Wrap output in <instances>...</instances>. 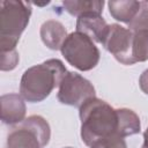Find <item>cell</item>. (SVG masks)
<instances>
[{
	"instance_id": "6da1fadb",
	"label": "cell",
	"mask_w": 148,
	"mask_h": 148,
	"mask_svg": "<svg viewBox=\"0 0 148 148\" xmlns=\"http://www.w3.org/2000/svg\"><path fill=\"white\" fill-rule=\"evenodd\" d=\"M81 138L87 146L94 142L118 134V116L106 102L92 97L86 101L80 108Z\"/></svg>"
},
{
	"instance_id": "7a4b0ae2",
	"label": "cell",
	"mask_w": 148,
	"mask_h": 148,
	"mask_svg": "<svg viewBox=\"0 0 148 148\" xmlns=\"http://www.w3.org/2000/svg\"><path fill=\"white\" fill-rule=\"evenodd\" d=\"M66 73L67 69L59 59H49L28 68L20 83L22 98L30 103L42 102L54 88L60 86Z\"/></svg>"
},
{
	"instance_id": "3957f363",
	"label": "cell",
	"mask_w": 148,
	"mask_h": 148,
	"mask_svg": "<svg viewBox=\"0 0 148 148\" xmlns=\"http://www.w3.org/2000/svg\"><path fill=\"white\" fill-rule=\"evenodd\" d=\"M0 9V51L16 49L21 34L29 23L31 7L17 0H2Z\"/></svg>"
},
{
	"instance_id": "277c9868",
	"label": "cell",
	"mask_w": 148,
	"mask_h": 148,
	"mask_svg": "<svg viewBox=\"0 0 148 148\" xmlns=\"http://www.w3.org/2000/svg\"><path fill=\"white\" fill-rule=\"evenodd\" d=\"M51 136L49 123L40 116H30L7 136V148H43Z\"/></svg>"
},
{
	"instance_id": "5b68a950",
	"label": "cell",
	"mask_w": 148,
	"mask_h": 148,
	"mask_svg": "<svg viewBox=\"0 0 148 148\" xmlns=\"http://www.w3.org/2000/svg\"><path fill=\"white\" fill-rule=\"evenodd\" d=\"M64 58L79 71H90L99 61V50L94 42L81 32H72L60 49Z\"/></svg>"
},
{
	"instance_id": "8992f818",
	"label": "cell",
	"mask_w": 148,
	"mask_h": 148,
	"mask_svg": "<svg viewBox=\"0 0 148 148\" xmlns=\"http://www.w3.org/2000/svg\"><path fill=\"white\" fill-rule=\"evenodd\" d=\"M57 97L62 104L80 108L86 101L95 97V88L80 74L67 72L59 86Z\"/></svg>"
},
{
	"instance_id": "52a82bcc",
	"label": "cell",
	"mask_w": 148,
	"mask_h": 148,
	"mask_svg": "<svg viewBox=\"0 0 148 148\" xmlns=\"http://www.w3.org/2000/svg\"><path fill=\"white\" fill-rule=\"evenodd\" d=\"M132 31L120 24H109L102 39V45L119 62L124 65H133L132 59Z\"/></svg>"
},
{
	"instance_id": "ba28073f",
	"label": "cell",
	"mask_w": 148,
	"mask_h": 148,
	"mask_svg": "<svg viewBox=\"0 0 148 148\" xmlns=\"http://www.w3.org/2000/svg\"><path fill=\"white\" fill-rule=\"evenodd\" d=\"M133 35L132 59L133 62L148 60V2L142 1L136 16L128 23Z\"/></svg>"
},
{
	"instance_id": "9c48e42d",
	"label": "cell",
	"mask_w": 148,
	"mask_h": 148,
	"mask_svg": "<svg viewBox=\"0 0 148 148\" xmlns=\"http://www.w3.org/2000/svg\"><path fill=\"white\" fill-rule=\"evenodd\" d=\"M0 102H1V120L3 124L14 125V124H20L24 120L27 110L22 96L17 94L2 95Z\"/></svg>"
},
{
	"instance_id": "30bf717a",
	"label": "cell",
	"mask_w": 148,
	"mask_h": 148,
	"mask_svg": "<svg viewBox=\"0 0 148 148\" xmlns=\"http://www.w3.org/2000/svg\"><path fill=\"white\" fill-rule=\"evenodd\" d=\"M105 20L97 14H86L77 17L76 31L88 36L92 42L102 43L104 34L108 29Z\"/></svg>"
},
{
	"instance_id": "8fae6325",
	"label": "cell",
	"mask_w": 148,
	"mask_h": 148,
	"mask_svg": "<svg viewBox=\"0 0 148 148\" xmlns=\"http://www.w3.org/2000/svg\"><path fill=\"white\" fill-rule=\"evenodd\" d=\"M40 38L49 49L60 50L67 38V31L59 21L49 20L40 27Z\"/></svg>"
},
{
	"instance_id": "7c38bea8",
	"label": "cell",
	"mask_w": 148,
	"mask_h": 148,
	"mask_svg": "<svg viewBox=\"0 0 148 148\" xmlns=\"http://www.w3.org/2000/svg\"><path fill=\"white\" fill-rule=\"evenodd\" d=\"M109 10L111 16L120 22L130 23L139 13L141 2L134 0H120V1H109Z\"/></svg>"
},
{
	"instance_id": "4fadbf2b",
	"label": "cell",
	"mask_w": 148,
	"mask_h": 148,
	"mask_svg": "<svg viewBox=\"0 0 148 148\" xmlns=\"http://www.w3.org/2000/svg\"><path fill=\"white\" fill-rule=\"evenodd\" d=\"M65 10L72 16L80 17L86 14L101 15L103 12L104 1L101 0H66L62 2Z\"/></svg>"
},
{
	"instance_id": "5bb4252c",
	"label": "cell",
	"mask_w": 148,
	"mask_h": 148,
	"mask_svg": "<svg viewBox=\"0 0 148 148\" xmlns=\"http://www.w3.org/2000/svg\"><path fill=\"white\" fill-rule=\"evenodd\" d=\"M118 116V134L121 138L130 136L140 132L139 116L130 109H117Z\"/></svg>"
},
{
	"instance_id": "9a60e30c",
	"label": "cell",
	"mask_w": 148,
	"mask_h": 148,
	"mask_svg": "<svg viewBox=\"0 0 148 148\" xmlns=\"http://www.w3.org/2000/svg\"><path fill=\"white\" fill-rule=\"evenodd\" d=\"M90 148H127L124 138L120 135H112L94 142Z\"/></svg>"
},
{
	"instance_id": "2e32d148",
	"label": "cell",
	"mask_w": 148,
	"mask_h": 148,
	"mask_svg": "<svg viewBox=\"0 0 148 148\" xmlns=\"http://www.w3.org/2000/svg\"><path fill=\"white\" fill-rule=\"evenodd\" d=\"M0 68L1 71H12L16 67L18 62V53L15 50L0 52Z\"/></svg>"
},
{
	"instance_id": "e0dca14e",
	"label": "cell",
	"mask_w": 148,
	"mask_h": 148,
	"mask_svg": "<svg viewBox=\"0 0 148 148\" xmlns=\"http://www.w3.org/2000/svg\"><path fill=\"white\" fill-rule=\"evenodd\" d=\"M139 84H140L141 90H142L145 94L148 95V69H146V71L141 74V76H140V79H139Z\"/></svg>"
},
{
	"instance_id": "ac0fdd59",
	"label": "cell",
	"mask_w": 148,
	"mask_h": 148,
	"mask_svg": "<svg viewBox=\"0 0 148 148\" xmlns=\"http://www.w3.org/2000/svg\"><path fill=\"white\" fill-rule=\"evenodd\" d=\"M141 148H148V127L143 133V145Z\"/></svg>"
},
{
	"instance_id": "d6986e66",
	"label": "cell",
	"mask_w": 148,
	"mask_h": 148,
	"mask_svg": "<svg viewBox=\"0 0 148 148\" xmlns=\"http://www.w3.org/2000/svg\"><path fill=\"white\" fill-rule=\"evenodd\" d=\"M65 148H72V147H65Z\"/></svg>"
}]
</instances>
